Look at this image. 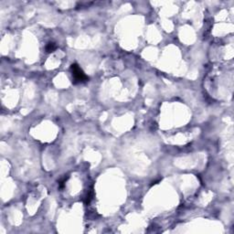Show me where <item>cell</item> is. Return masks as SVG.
<instances>
[{
    "label": "cell",
    "mask_w": 234,
    "mask_h": 234,
    "mask_svg": "<svg viewBox=\"0 0 234 234\" xmlns=\"http://www.w3.org/2000/svg\"><path fill=\"white\" fill-rule=\"evenodd\" d=\"M71 71L72 75V82L74 84L82 83L87 81H89L88 76L84 73V71L82 70L77 63H73L71 65Z\"/></svg>",
    "instance_id": "1"
},
{
    "label": "cell",
    "mask_w": 234,
    "mask_h": 234,
    "mask_svg": "<svg viewBox=\"0 0 234 234\" xmlns=\"http://www.w3.org/2000/svg\"><path fill=\"white\" fill-rule=\"evenodd\" d=\"M57 49V45L55 44L54 42H49L48 43V45L46 46V51L48 53H51V52H54Z\"/></svg>",
    "instance_id": "2"
},
{
    "label": "cell",
    "mask_w": 234,
    "mask_h": 234,
    "mask_svg": "<svg viewBox=\"0 0 234 234\" xmlns=\"http://www.w3.org/2000/svg\"><path fill=\"white\" fill-rule=\"evenodd\" d=\"M69 178V176H67V177H64L63 178H61L60 180L59 181V188H62V187H64V185H65L66 181H67V179Z\"/></svg>",
    "instance_id": "4"
},
{
    "label": "cell",
    "mask_w": 234,
    "mask_h": 234,
    "mask_svg": "<svg viewBox=\"0 0 234 234\" xmlns=\"http://www.w3.org/2000/svg\"><path fill=\"white\" fill-rule=\"evenodd\" d=\"M92 197H93V192H92V190H91L85 197V204H89L91 202V200H92Z\"/></svg>",
    "instance_id": "3"
}]
</instances>
